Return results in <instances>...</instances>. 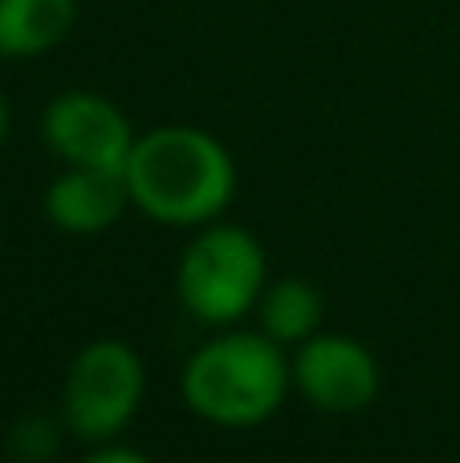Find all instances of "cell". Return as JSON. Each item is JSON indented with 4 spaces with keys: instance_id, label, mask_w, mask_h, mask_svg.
<instances>
[{
    "instance_id": "obj_1",
    "label": "cell",
    "mask_w": 460,
    "mask_h": 463,
    "mask_svg": "<svg viewBox=\"0 0 460 463\" xmlns=\"http://www.w3.org/2000/svg\"><path fill=\"white\" fill-rule=\"evenodd\" d=\"M122 179L130 203L171 228L212 224L236 192L233 155L200 127H155L139 135Z\"/></svg>"
},
{
    "instance_id": "obj_6",
    "label": "cell",
    "mask_w": 460,
    "mask_h": 463,
    "mask_svg": "<svg viewBox=\"0 0 460 463\" xmlns=\"http://www.w3.org/2000/svg\"><path fill=\"white\" fill-rule=\"evenodd\" d=\"M293 386L326 415H355L379 394V362L347 334H314L293 354Z\"/></svg>"
},
{
    "instance_id": "obj_2",
    "label": "cell",
    "mask_w": 460,
    "mask_h": 463,
    "mask_svg": "<svg viewBox=\"0 0 460 463\" xmlns=\"http://www.w3.org/2000/svg\"><path fill=\"white\" fill-rule=\"evenodd\" d=\"M184 402L220 427H257L285 402L293 366L265 334H220L184 366Z\"/></svg>"
},
{
    "instance_id": "obj_5",
    "label": "cell",
    "mask_w": 460,
    "mask_h": 463,
    "mask_svg": "<svg viewBox=\"0 0 460 463\" xmlns=\"http://www.w3.org/2000/svg\"><path fill=\"white\" fill-rule=\"evenodd\" d=\"M41 138L65 167L122 171L139 135L110 98L94 90H65L41 114Z\"/></svg>"
},
{
    "instance_id": "obj_7",
    "label": "cell",
    "mask_w": 460,
    "mask_h": 463,
    "mask_svg": "<svg viewBox=\"0 0 460 463\" xmlns=\"http://www.w3.org/2000/svg\"><path fill=\"white\" fill-rule=\"evenodd\" d=\"M130 192L122 171L102 167H65L53 184L45 187V216L53 228L73 232V236H90V232H106L114 220L127 212Z\"/></svg>"
},
{
    "instance_id": "obj_4",
    "label": "cell",
    "mask_w": 460,
    "mask_h": 463,
    "mask_svg": "<svg viewBox=\"0 0 460 463\" xmlns=\"http://www.w3.org/2000/svg\"><path fill=\"white\" fill-rule=\"evenodd\" d=\"M147 391L143 358L119 337H98L73 354L62 386V419L78 439L106 443L135 419Z\"/></svg>"
},
{
    "instance_id": "obj_8",
    "label": "cell",
    "mask_w": 460,
    "mask_h": 463,
    "mask_svg": "<svg viewBox=\"0 0 460 463\" xmlns=\"http://www.w3.org/2000/svg\"><path fill=\"white\" fill-rule=\"evenodd\" d=\"M78 24V0H0V57L33 61L62 45Z\"/></svg>"
},
{
    "instance_id": "obj_9",
    "label": "cell",
    "mask_w": 460,
    "mask_h": 463,
    "mask_svg": "<svg viewBox=\"0 0 460 463\" xmlns=\"http://www.w3.org/2000/svg\"><path fill=\"white\" fill-rule=\"evenodd\" d=\"M261 334L277 345H302L314 334H322V293L302 277H285L265 285L257 301Z\"/></svg>"
},
{
    "instance_id": "obj_3",
    "label": "cell",
    "mask_w": 460,
    "mask_h": 463,
    "mask_svg": "<svg viewBox=\"0 0 460 463\" xmlns=\"http://www.w3.org/2000/svg\"><path fill=\"white\" fill-rule=\"evenodd\" d=\"M176 293L192 317L208 326H233L257 309L265 293V248L249 228L212 224L184 248L176 269Z\"/></svg>"
},
{
    "instance_id": "obj_11",
    "label": "cell",
    "mask_w": 460,
    "mask_h": 463,
    "mask_svg": "<svg viewBox=\"0 0 460 463\" xmlns=\"http://www.w3.org/2000/svg\"><path fill=\"white\" fill-rule=\"evenodd\" d=\"M8 127H13V114H8V98L0 94V146H5V138H8Z\"/></svg>"
},
{
    "instance_id": "obj_10",
    "label": "cell",
    "mask_w": 460,
    "mask_h": 463,
    "mask_svg": "<svg viewBox=\"0 0 460 463\" xmlns=\"http://www.w3.org/2000/svg\"><path fill=\"white\" fill-rule=\"evenodd\" d=\"M81 463H151L147 456H139L135 448H119V443H98V451H90Z\"/></svg>"
}]
</instances>
